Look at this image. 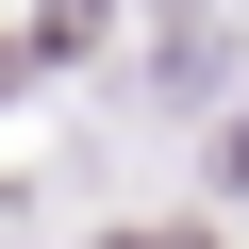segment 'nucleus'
Listing matches in <instances>:
<instances>
[{
    "label": "nucleus",
    "mask_w": 249,
    "mask_h": 249,
    "mask_svg": "<svg viewBox=\"0 0 249 249\" xmlns=\"http://www.w3.org/2000/svg\"><path fill=\"white\" fill-rule=\"evenodd\" d=\"M116 249H133V232H116ZM150 249H199V232H150Z\"/></svg>",
    "instance_id": "f257e3e1"
}]
</instances>
